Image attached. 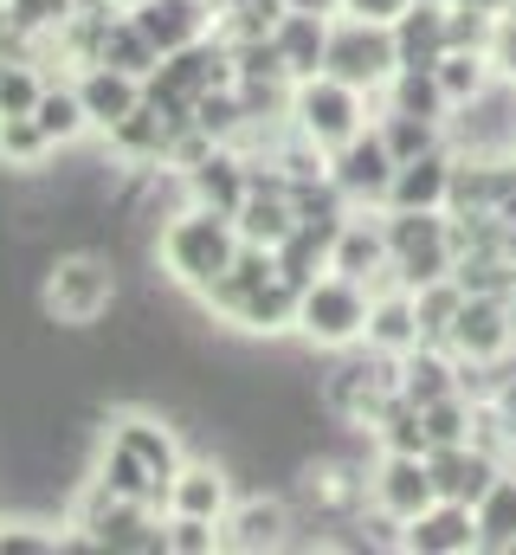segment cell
I'll return each instance as SVG.
<instances>
[{"mask_svg": "<svg viewBox=\"0 0 516 555\" xmlns=\"http://www.w3.org/2000/svg\"><path fill=\"white\" fill-rule=\"evenodd\" d=\"M220 530H227L233 555H265V550H291L297 543L291 530H304V517H297L291 498H233Z\"/></svg>", "mask_w": 516, "mask_h": 555, "instance_id": "4fadbf2b", "label": "cell"}, {"mask_svg": "<svg viewBox=\"0 0 516 555\" xmlns=\"http://www.w3.org/2000/svg\"><path fill=\"white\" fill-rule=\"evenodd\" d=\"M78 7H85V0H7V26L26 33V39L46 52V46H59V33L78 20Z\"/></svg>", "mask_w": 516, "mask_h": 555, "instance_id": "4316f807", "label": "cell"}, {"mask_svg": "<svg viewBox=\"0 0 516 555\" xmlns=\"http://www.w3.org/2000/svg\"><path fill=\"white\" fill-rule=\"evenodd\" d=\"M330 272L362 278L369 291H387V284H394V253H387L382 207H349V220H343L336 240H330Z\"/></svg>", "mask_w": 516, "mask_h": 555, "instance_id": "30bf717a", "label": "cell"}, {"mask_svg": "<svg viewBox=\"0 0 516 555\" xmlns=\"http://www.w3.org/2000/svg\"><path fill=\"white\" fill-rule=\"evenodd\" d=\"M426 465H433L439 498H459V504H478V498L511 472V465H504L491 446H478V439H465V446H433Z\"/></svg>", "mask_w": 516, "mask_h": 555, "instance_id": "9a60e30c", "label": "cell"}, {"mask_svg": "<svg viewBox=\"0 0 516 555\" xmlns=\"http://www.w3.org/2000/svg\"><path fill=\"white\" fill-rule=\"evenodd\" d=\"M181 465H188L181 433H175L168 420L142 414V408H129V414L111 420V433H104L98 452H91V478H98L111 498L162 504V511H168V485H175Z\"/></svg>", "mask_w": 516, "mask_h": 555, "instance_id": "6da1fadb", "label": "cell"}, {"mask_svg": "<svg viewBox=\"0 0 516 555\" xmlns=\"http://www.w3.org/2000/svg\"><path fill=\"white\" fill-rule=\"evenodd\" d=\"M46 155H52V142L39 130V117H0V168L33 175V168H46Z\"/></svg>", "mask_w": 516, "mask_h": 555, "instance_id": "1f68e13d", "label": "cell"}, {"mask_svg": "<svg viewBox=\"0 0 516 555\" xmlns=\"http://www.w3.org/2000/svg\"><path fill=\"white\" fill-rule=\"evenodd\" d=\"M407 7H413V0H343V13H356V20H382V26H394Z\"/></svg>", "mask_w": 516, "mask_h": 555, "instance_id": "d590c367", "label": "cell"}, {"mask_svg": "<svg viewBox=\"0 0 516 555\" xmlns=\"http://www.w3.org/2000/svg\"><path fill=\"white\" fill-rule=\"evenodd\" d=\"M214 20H220V7L214 0H149V7H136V26L155 39V52L168 59V52H181V46H194V39H207L214 33Z\"/></svg>", "mask_w": 516, "mask_h": 555, "instance_id": "ffe728a7", "label": "cell"}, {"mask_svg": "<svg viewBox=\"0 0 516 555\" xmlns=\"http://www.w3.org/2000/svg\"><path fill=\"white\" fill-rule=\"evenodd\" d=\"M39 91H46L39 59H26V52H0V117H33Z\"/></svg>", "mask_w": 516, "mask_h": 555, "instance_id": "f1b7e54d", "label": "cell"}, {"mask_svg": "<svg viewBox=\"0 0 516 555\" xmlns=\"http://www.w3.org/2000/svg\"><path fill=\"white\" fill-rule=\"evenodd\" d=\"M369 310H375V291L362 278L343 272H317L304 291H297V336L323 356L336 349H356L369 336Z\"/></svg>", "mask_w": 516, "mask_h": 555, "instance_id": "5b68a950", "label": "cell"}, {"mask_svg": "<svg viewBox=\"0 0 516 555\" xmlns=\"http://www.w3.org/2000/svg\"><path fill=\"white\" fill-rule=\"evenodd\" d=\"M433 78H439V91H446V104L452 111H465V104H478L491 85H498V65H491V52H472V46H452L439 65H433Z\"/></svg>", "mask_w": 516, "mask_h": 555, "instance_id": "d4e9b609", "label": "cell"}, {"mask_svg": "<svg viewBox=\"0 0 516 555\" xmlns=\"http://www.w3.org/2000/svg\"><path fill=\"white\" fill-rule=\"evenodd\" d=\"M330 20H336V13H304V7H284V13H278L271 46H278V59H284V72H291V78L323 72V52H330Z\"/></svg>", "mask_w": 516, "mask_h": 555, "instance_id": "44dd1931", "label": "cell"}, {"mask_svg": "<svg viewBox=\"0 0 516 555\" xmlns=\"http://www.w3.org/2000/svg\"><path fill=\"white\" fill-rule=\"evenodd\" d=\"M413 310H420V336H426V343H446V330H452L459 310H465V284H459V278L420 284V291H413Z\"/></svg>", "mask_w": 516, "mask_h": 555, "instance_id": "4dcf8cb0", "label": "cell"}, {"mask_svg": "<svg viewBox=\"0 0 516 555\" xmlns=\"http://www.w3.org/2000/svg\"><path fill=\"white\" fill-rule=\"evenodd\" d=\"M297 291L304 284H291V278L278 272L271 284H258L253 297L240 304V317H233V330H246V336H297Z\"/></svg>", "mask_w": 516, "mask_h": 555, "instance_id": "603a6c76", "label": "cell"}, {"mask_svg": "<svg viewBox=\"0 0 516 555\" xmlns=\"http://www.w3.org/2000/svg\"><path fill=\"white\" fill-rule=\"evenodd\" d=\"M0 555H59V530L39 517H0Z\"/></svg>", "mask_w": 516, "mask_h": 555, "instance_id": "836d02e7", "label": "cell"}, {"mask_svg": "<svg viewBox=\"0 0 516 555\" xmlns=\"http://www.w3.org/2000/svg\"><path fill=\"white\" fill-rule=\"evenodd\" d=\"M33 117H39V130H46L52 149H72V142L98 137V130H91V111H85V98H78V85H72V78H59V85L46 78V91H39Z\"/></svg>", "mask_w": 516, "mask_h": 555, "instance_id": "cb8c5ba5", "label": "cell"}, {"mask_svg": "<svg viewBox=\"0 0 516 555\" xmlns=\"http://www.w3.org/2000/svg\"><path fill=\"white\" fill-rule=\"evenodd\" d=\"M504 304H511V330H516V284H511V297H504Z\"/></svg>", "mask_w": 516, "mask_h": 555, "instance_id": "ab89813d", "label": "cell"}, {"mask_svg": "<svg viewBox=\"0 0 516 555\" xmlns=\"http://www.w3.org/2000/svg\"><path fill=\"white\" fill-rule=\"evenodd\" d=\"M78 98H85V111H91V130L98 137H111L124 117H136L142 104H149V78L142 72H124V65H111V59H91V65H78Z\"/></svg>", "mask_w": 516, "mask_h": 555, "instance_id": "7c38bea8", "label": "cell"}, {"mask_svg": "<svg viewBox=\"0 0 516 555\" xmlns=\"http://www.w3.org/2000/svg\"><path fill=\"white\" fill-rule=\"evenodd\" d=\"M407 555H478V511L459 498H433L413 524H400Z\"/></svg>", "mask_w": 516, "mask_h": 555, "instance_id": "5bb4252c", "label": "cell"}, {"mask_svg": "<svg viewBox=\"0 0 516 555\" xmlns=\"http://www.w3.org/2000/svg\"><path fill=\"white\" fill-rule=\"evenodd\" d=\"M472 511H478V555H516V465Z\"/></svg>", "mask_w": 516, "mask_h": 555, "instance_id": "484cf974", "label": "cell"}, {"mask_svg": "<svg viewBox=\"0 0 516 555\" xmlns=\"http://www.w3.org/2000/svg\"><path fill=\"white\" fill-rule=\"evenodd\" d=\"M387 220V253H394V284L420 291L459 272V240L446 207H382Z\"/></svg>", "mask_w": 516, "mask_h": 555, "instance_id": "8992f818", "label": "cell"}, {"mask_svg": "<svg viewBox=\"0 0 516 555\" xmlns=\"http://www.w3.org/2000/svg\"><path fill=\"white\" fill-rule=\"evenodd\" d=\"M375 91H362V85H349V78H336V72H310V78H297L291 85V130L304 142H317L323 155H336L343 142H356L369 124H375Z\"/></svg>", "mask_w": 516, "mask_h": 555, "instance_id": "277c9868", "label": "cell"}, {"mask_svg": "<svg viewBox=\"0 0 516 555\" xmlns=\"http://www.w3.org/2000/svg\"><path fill=\"white\" fill-rule=\"evenodd\" d=\"M375 356H407L413 343H426L420 336V310H413V291L407 284H387L375 291V310H369V336H362Z\"/></svg>", "mask_w": 516, "mask_h": 555, "instance_id": "7402d4cb", "label": "cell"}, {"mask_svg": "<svg viewBox=\"0 0 516 555\" xmlns=\"http://www.w3.org/2000/svg\"><path fill=\"white\" fill-rule=\"evenodd\" d=\"M394 149L387 137L369 124L356 142H343L336 155H330V188L349 201V207H387V194H394Z\"/></svg>", "mask_w": 516, "mask_h": 555, "instance_id": "ba28073f", "label": "cell"}, {"mask_svg": "<svg viewBox=\"0 0 516 555\" xmlns=\"http://www.w3.org/2000/svg\"><path fill=\"white\" fill-rule=\"evenodd\" d=\"M504 452H511V465H516V420H504Z\"/></svg>", "mask_w": 516, "mask_h": 555, "instance_id": "f35d334b", "label": "cell"}, {"mask_svg": "<svg viewBox=\"0 0 516 555\" xmlns=\"http://www.w3.org/2000/svg\"><path fill=\"white\" fill-rule=\"evenodd\" d=\"M394 46H400V72H433L452 52V7L446 0H413L394 20Z\"/></svg>", "mask_w": 516, "mask_h": 555, "instance_id": "2e32d148", "label": "cell"}, {"mask_svg": "<svg viewBox=\"0 0 516 555\" xmlns=\"http://www.w3.org/2000/svg\"><path fill=\"white\" fill-rule=\"evenodd\" d=\"M394 388H400V401L433 408V401L459 395V356L446 343H413L407 356H394Z\"/></svg>", "mask_w": 516, "mask_h": 555, "instance_id": "e0dca14e", "label": "cell"}, {"mask_svg": "<svg viewBox=\"0 0 516 555\" xmlns=\"http://www.w3.org/2000/svg\"><path fill=\"white\" fill-rule=\"evenodd\" d=\"M375 104H382V111L433 117V124H452V104H446V91H439V78H433V72H394V85H387Z\"/></svg>", "mask_w": 516, "mask_h": 555, "instance_id": "83f0119b", "label": "cell"}, {"mask_svg": "<svg viewBox=\"0 0 516 555\" xmlns=\"http://www.w3.org/2000/svg\"><path fill=\"white\" fill-rule=\"evenodd\" d=\"M284 7H304V13H343V0H284Z\"/></svg>", "mask_w": 516, "mask_h": 555, "instance_id": "8d00e7d4", "label": "cell"}, {"mask_svg": "<svg viewBox=\"0 0 516 555\" xmlns=\"http://www.w3.org/2000/svg\"><path fill=\"white\" fill-rule=\"evenodd\" d=\"M452 7H485V13H504V7H516V0H452Z\"/></svg>", "mask_w": 516, "mask_h": 555, "instance_id": "74e56055", "label": "cell"}, {"mask_svg": "<svg viewBox=\"0 0 516 555\" xmlns=\"http://www.w3.org/2000/svg\"><path fill=\"white\" fill-rule=\"evenodd\" d=\"M323 72H336V78H349V85H362V91L382 98L387 85H394V72H400L394 26H382V20H356V13H336V20H330Z\"/></svg>", "mask_w": 516, "mask_h": 555, "instance_id": "52a82bcc", "label": "cell"}, {"mask_svg": "<svg viewBox=\"0 0 516 555\" xmlns=\"http://www.w3.org/2000/svg\"><path fill=\"white\" fill-rule=\"evenodd\" d=\"M433 498H439V485H433V465L420 452H375V465H369V511L375 517L413 524Z\"/></svg>", "mask_w": 516, "mask_h": 555, "instance_id": "9c48e42d", "label": "cell"}, {"mask_svg": "<svg viewBox=\"0 0 516 555\" xmlns=\"http://www.w3.org/2000/svg\"><path fill=\"white\" fill-rule=\"evenodd\" d=\"M491 65H498V78L516 85V7L498 13V33H491Z\"/></svg>", "mask_w": 516, "mask_h": 555, "instance_id": "e575fe53", "label": "cell"}, {"mask_svg": "<svg viewBox=\"0 0 516 555\" xmlns=\"http://www.w3.org/2000/svg\"><path fill=\"white\" fill-rule=\"evenodd\" d=\"M375 130L387 137L394 162H407V155H426V149L452 142V137H446V124H433V117H413V111H375Z\"/></svg>", "mask_w": 516, "mask_h": 555, "instance_id": "f546056e", "label": "cell"}, {"mask_svg": "<svg viewBox=\"0 0 516 555\" xmlns=\"http://www.w3.org/2000/svg\"><path fill=\"white\" fill-rule=\"evenodd\" d=\"M117 297H124V284H117V259L98 253V246H72V253H59V259L46 266V278H39V317L59 323V330H91L98 317L117 310Z\"/></svg>", "mask_w": 516, "mask_h": 555, "instance_id": "3957f363", "label": "cell"}, {"mask_svg": "<svg viewBox=\"0 0 516 555\" xmlns=\"http://www.w3.org/2000/svg\"><path fill=\"white\" fill-rule=\"evenodd\" d=\"M240 259V220L220 214V207H201V201H181L162 227H155V266L175 291L201 297L214 278Z\"/></svg>", "mask_w": 516, "mask_h": 555, "instance_id": "7a4b0ae2", "label": "cell"}, {"mask_svg": "<svg viewBox=\"0 0 516 555\" xmlns=\"http://www.w3.org/2000/svg\"><path fill=\"white\" fill-rule=\"evenodd\" d=\"M452 168H459V149H452V142H439V149H426V155H407V162L394 168L387 207H446V201H452Z\"/></svg>", "mask_w": 516, "mask_h": 555, "instance_id": "d6986e66", "label": "cell"}, {"mask_svg": "<svg viewBox=\"0 0 516 555\" xmlns=\"http://www.w3.org/2000/svg\"><path fill=\"white\" fill-rule=\"evenodd\" d=\"M0 26H7V0H0Z\"/></svg>", "mask_w": 516, "mask_h": 555, "instance_id": "60d3db41", "label": "cell"}, {"mask_svg": "<svg viewBox=\"0 0 516 555\" xmlns=\"http://www.w3.org/2000/svg\"><path fill=\"white\" fill-rule=\"evenodd\" d=\"M511 297V291H504ZM498 291H465V310H459V323L446 330V349L459 356V362H498V356H511L516 349V330H511V304H504Z\"/></svg>", "mask_w": 516, "mask_h": 555, "instance_id": "8fae6325", "label": "cell"}, {"mask_svg": "<svg viewBox=\"0 0 516 555\" xmlns=\"http://www.w3.org/2000/svg\"><path fill=\"white\" fill-rule=\"evenodd\" d=\"M168 511L175 517H214V524H227V511H233V472L220 459H188L175 472V485H168Z\"/></svg>", "mask_w": 516, "mask_h": 555, "instance_id": "ac0fdd59", "label": "cell"}, {"mask_svg": "<svg viewBox=\"0 0 516 555\" xmlns=\"http://www.w3.org/2000/svg\"><path fill=\"white\" fill-rule=\"evenodd\" d=\"M227 550V530L214 517H175L168 511V555H220Z\"/></svg>", "mask_w": 516, "mask_h": 555, "instance_id": "d6a6232c", "label": "cell"}]
</instances>
